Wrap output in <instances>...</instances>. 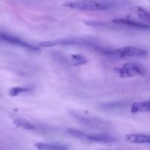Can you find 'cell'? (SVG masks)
Here are the masks:
<instances>
[{
  "label": "cell",
  "instance_id": "obj_1",
  "mask_svg": "<svg viewBox=\"0 0 150 150\" xmlns=\"http://www.w3.org/2000/svg\"><path fill=\"white\" fill-rule=\"evenodd\" d=\"M98 44L93 40L85 38H63L53 41H44L38 43L42 48H51L54 46H68V45H81L93 48Z\"/></svg>",
  "mask_w": 150,
  "mask_h": 150
},
{
  "label": "cell",
  "instance_id": "obj_2",
  "mask_svg": "<svg viewBox=\"0 0 150 150\" xmlns=\"http://www.w3.org/2000/svg\"><path fill=\"white\" fill-rule=\"evenodd\" d=\"M63 6L67 8L76 9L84 11H101L108 10L111 7L108 4L98 2L93 0H76L68 1L63 4Z\"/></svg>",
  "mask_w": 150,
  "mask_h": 150
},
{
  "label": "cell",
  "instance_id": "obj_3",
  "mask_svg": "<svg viewBox=\"0 0 150 150\" xmlns=\"http://www.w3.org/2000/svg\"><path fill=\"white\" fill-rule=\"evenodd\" d=\"M67 132L69 134L71 135L73 137L76 138V139L87 141V142L105 144L115 143L117 142V139L115 137L108 134H89V133L74 128L68 129Z\"/></svg>",
  "mask_w": 150,
  "mask_h": 150
},
{
  "label": "cell",
  "instance_id": "obj_4",
  "mask_svg": "<svg viewBox=\"0 0 150 150\" xmlns=\"http://www.w3.org/2000/svg\"><path fill=\"white\" fill-rule=\"evenodd\" d=\"M70 115L78 122L83 125L86 126V127H91V128L105 129L108 127L107 122H105L103 120H100V119L95 118V117L82 115V114H79L76 112H71Z\"/></svg>",
  "mask_w": 150,
  "mask_h": 150
},
{
  "label": "cell",
  "instance_id": "obj_5",
  "mask_svg": "<svg viewBox=\"0 0 150 150\" xmlns=\"http://www.w3.org/2000/svg\"><path fill=\"white\" fill-rule=\"evenodd\" d=\"M115 71L121 78H132L145 74L143 67L133 62L126 63L122 67L116 68Z\"/></svg>",
  "mask_w": 150,
  "mask_h": 150
},
{
  "label": "cell",
  "instance_id": "obj_6",
  "mask_svg": "<svg viewBox=\"0 0 150 150\" xmlns=\"http://www.w3.org/2000/svg\"><path fill=\"white\" fill-rule=\"evenodd\" d=\"M0 39L8 42V43L17 45V46H20L23 48H26V50H29V51H38L40 49L39 47L35 46V45H32L30 43H28V42L22 40L20 38H16V37L7 35V34L5 33H2V32H0Z\"/></svg>",
  "mask_w": 150,
  "mask_h": 150
},
{
  "label": "cell",
  "instance_id": "obj_7",
  "mask_svg": "<svg viewBox=\"0 0 150 150\" xmlns=\"http://www.w3.org/2000/svg\"><path fill=\"white\" fill-rule=\"evenodd\" d=\"M120 54V58L125 57H144L147 54V51L142 48L133 46H126L119 49Z\"/></svg>",
  "mask_w": 150,
  "mask_h": 150
},
{
  "label": "cell",
  "instance_id": "obj_8",
  "mask_svg": "<svg viewBox=\"0 0 150 150\" xmlns=\"http://www.w3.org/2000/svg\"><path fill=\"white\" fill-rule=\"evenodd\" d=\"M113 22L114 23L121 25H125V26H131L133 28H137V29H149V25L146 23H142L140 21H136L129 20V19H114L113 20Z\"/></svg>",
  "mask_w": 150,
  "mask_h": 150
},
{
  "label": "cell",
  "instance_id": "obj_9",
  "mask_svg": "<svg viewBox=\"0 0 150 150\" xmlns=\"http://www.w3.org/2000/svg\"><path fill=\"white\" fill-rule=\"evenodd\" d=\"M34 146L36 149L40 150H64L68 149V146L60 144L44 143V142L34 144Z\"/></svg>",
  "mask_w": 150,
  "mask_h": 150
},
{
  "label": "cell",
  "instance_id": "obj_10",
  "mask_svg": "<svg viewBox=\"0 0 150 150\" xmlns=\"http://www.w3.org/2000/svg\"><path fill=\"white\" fill-rule=\"evenodd\" d=\"M130 110L133 114L150 112V100L134 103L132 104Z\"/></svg>",
  "mask_w": 150,
  "mask_h": 150
},
{
  "label": "cell",
  "instance_id": "obj_11",
  "mask_svg": "<svg viewBox=\"0 0 150 150\" xmlns=\"http://www.w3.org/2000/svg\"><path fill=\"white\" fill-rule=\"evenodd\" d=\"M126 140L136 144H150V136L144 134H130L125 136Z\"/></svg>",
  "mask_w": 150,
  "mask_h": 150
},
{
  "label": "cell",
  "instance_id": "obj_12",
  "mask_svg": "<svg viewBox=\"0 0 150 150\" xmlns=\"http://www.w3.org/2000/svg\"><path fill=\"white\" fill-rule=\"evenodd\" d=\"M133 10L142 21L146 23H150V11L149 10L139 6H135Z\"/></svg>",
  "mask_w": 150,
  "mask_h": 150
},
{
  "label": "cell",
  "instance_id": "obj_13",
  "mask_svg": "<svg viewBox=\"0 0 150 150\" xmlns=\"http://www.w3.org/2000/svg\"><path fill=\"white\" fill-rule=\"evenodd\" d=\"M87 62V59L83 56L81 54H72L70 56V59L68 60V63L72 65H81Z\"/></svg>",
  "mask_w": 150,
  "mask_h": 150
},
{
  "label": "cell",
  "instance_id": "obj_14",
  "mask_svg": "<svg viewBox=\"0 0 150 150\" xmlns=\"http://www.w3.org/2000/svg\"><path fill=\"white\" fill-rule=\"evenodd\" d=\"M14 124L16 127H21V128L25 129V130H34L35 128V125L32 123L29 122L27 120H23V119H17L14 120Z\"/></svg>",
  "mask_w": 150,
  "mask_h": 150
},
{
  "label": "cell",
  "instance_id": "obj_15",
  "mask_svg": "<svg viewBox=\"0 0 150 150\" xmlns=\"http://www.w3.org/2000/svg\"><path fill=\"white\" fill-rule=\"evenodd\" d=\"M31 90H32V89L29 87L17 86V87H13L12 89H10V90L9 91V95L11 97H16L22 93H26V92H29Z\"/></svg>",
  "mask_w": 150,
  "mask_h": 150
}]
</instances>
